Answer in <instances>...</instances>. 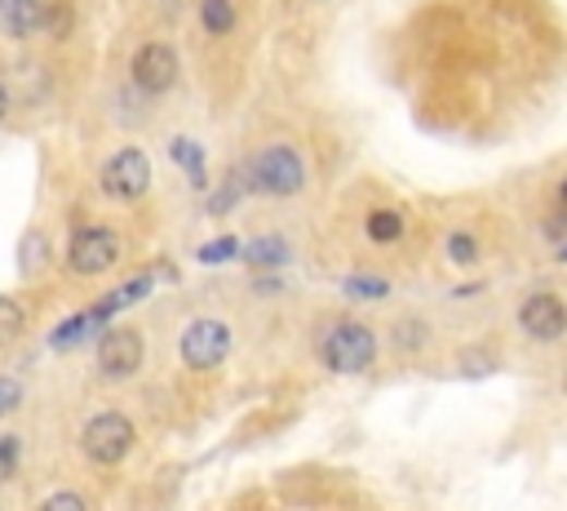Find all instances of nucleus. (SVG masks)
<instances>
[{"label":"nucleus","instance_id":"obj_1","mask_svg":"<svg viewBox=\"0 0 567 511\" xmlns=\"http://www.w3.org/2000/svg\"><path fill=\"white\" fill-rule=\"evenodd\" d=\"M240 174H244L249 191H266V197H298L302 182H306L302 156H298L293 147H284V143L262 147L253 161H244Z\"/></svg>","mask_w":567,"mask_h":511},{"label":"nucleus","instance_id":"obj_2","mask_svg":"<svg viewBox=\"0 0 567 511\" xmlns=\"http://www.w3.org/2000/svg\"><path fill=\"white\" fill-rule=\"evenodd\" d=\"M373 360H377V338L369 325L346 321L324 338V365L333 373H364Z\"/></svg>","mask_w":567,"mask_h":511},{"label":"nucleus","instance_id":"obj_3","mask_svg":"<svg viewBox=\"0 0 567 511\" xmlns=\"http://www.w3.org/2000/svg\"><path fill=\"white\" fill-rule=\"evenodd\" d=\"M120 259V236L111 227H81L67 245V263L76 276H102Z\"/></svg>","mask_w":567,"mask_h":511},{"label":"nucleus","instance_id":"obj_4","mask_svg":"<svg viewBox=\"0 0 567 511\" xmlns=\"http://www.w3.org/2000/svg\"><path fill=\"white\" fill-rule=\"evenodd\" d=\"M81 444H85V454L94 459V463H120L129 450H133V423L124 418V414H116V409H107V414H94L89 423H85V431H81Z\"/></svg>","mask_w":567,"mask_h":511},{"label":"nucleus","instance_id":"obj_5","mask_svg":"<svg viewBox=\"0 0 567 511\" xmlns=\"http://www.w3.org/2000/svg\"><path fill=\"white\" fill-rule=\"evenodd\" d=\"M147 187H152V161H147V152L124 147V152H116L102 165V191H107L111 201H137V197H147Z\"/></svg>","mask_w":567,"mask_h":511},{"label":"nucleus","instance_id":"obj_6","mask_svg":"<svg viewBox=\"0 0 567 511\" xmlns=\"http://www.w3.org/2000/svg\"><path fill=\"white\" fill-rule=\"evenodd\" d=\"M231 352V330L222 321H195L182 334V360L191 369H218Z\"/></svg>","mask_w":567,"mask_h":511},{"label":"nucleus","instance_id":"obj_7","mask_svg":"<svg viewBox=\"0 0 567 511\" xmlns=\"http://www.w3.org/2000/svg\"><path fill=\"white\" fill-rule=\"evenodd\" d=\"M137 365H142V334L137 330H107L98 338V369H102V378L124 382V378L137 373Z\"/></svg>","mask_w":567,"mask_h":511},{"label":"nucleus","instance_id":"obj_8","mask_svg":"<svg viewBox=\"0 0 567 511\" xmlns=\"http://www.w3.org/2000/svg\"><path fill=\"white\" fill-rule=\"evenodd\" d=\"M173 81H178V54L169 45L152 40V45H142L133 54V85L137 90L165 94V90H173Z\"/></svg>","mask_w":567,"mask_h":511},{"label":"nucleus","instance_id":"obj_9","mask_svg":"<svg viewBox=\"0 0 567 511\" xmlns=\"http://www.w3.org/2000/svg\"><path fill=\"white\" fill-rule=\"evenodd\" d=\"M519 325H523L528 338L554 343V338H563V330H567V302H563L558 294H532V298L519 307Z\"/></svg>","mask_w":567,"mask_h":511},{"label":"nucleus","instance_id":"obj_10","mask_svg":"<svg viewBox=\"0 0 567 511\" xmlns=\"http://www.w3.org/2000/svg\"><path fill=\"white\" fill-rule=\"evenodd\" d=\"M49 19V0H0V23L10 36H32L45 32Z\"/></svg>","mask_w":567,"mask_h":511},{"label":"nucleus","instance_id":"obj_11","mask_svg":"<svg viewBox=\"0 0 567 511\" xmlns=\"http://www.w3.org/2000/svg\"><path fill=\"white\" fill-rule=\"evenodd\" d=\"M244 263L249 268H284L289 263V245H284V236H275V231H266V236H253L249 245H244Z\"/></svg>","mask_w":567,"mask_h":511},{"label":"nucleus","instance_id":"obj_12","mask_svg":"<svg viewBox=\"0 0 567 511\" xmlns=\"http://www.w3.org/2000/svg\"><path fill=\"white\" fill-rule=\"evenodd\" d=\"M147 289H152V276H137V281H129V285H120L116 294H107L89 316H94V325H102V321H111V316L120 311V307H129V302H137V298H147Z\"/></svg>","mask_w":567,"mask_h":511},{"label":"nucleus","instance_id":"obj_13","mask_svg":"<svg viewBox=\"0 0 567 511\" xmlns=\"http://www.w3.org/2000/svg\"><path fill=\"white\" fill-rule=\"evenodd\" d=\"M200 23H204V32H213V36H227V32L236 27L231 0H200Z\"/></svg>","mask_w":567,"mask_h":511},{"label":"nucleus","instance_id":"obj_14","mask_svg":"<svg viewBox=\"0 0 567 511\" xmlns=\"http://www.w3.org/2000/svg\"><path fill=\"white\" fill-rule=\"evenodd\" d=\"M369 236H373L377 245H395V240L403 236V218H399L395 210H373V214H369Z\"/></svg>","mask_w":567,"mask_h":511},{"label":"nucleus","instance_id":"obj_15","mask_svg":"<svg viewBox=\"0 0 567 511\" xmlns=\"http://www.w3.org/2000/svg\"><path fill=\"white\" fill-rule=\"evenodd\" d=\"M169 152H173V161L191 174V182H204V152H200L191 139H173V147H169Z\"/></svg>","mask_w":567,"mask_h":511},{"label":"nucleus","instance_id":"obj_16","mask_svg":"<svg viewBox=\"0 0 567 511\" xmlns=\"http://www.w3.org/2000/svg\"><path fill=\"white\" fill-rule=\"evenodd\" d=\"M23 334V307L14 298H0V347H10Z\"/></svg>","mask_w":567,"mask_h":511},{"label":"nucleus","instance_id":"obj_17","mask_svg":"<svg viewBox=\"0 0 567 511\" xmlns=\"http://www.w3.org/2000/svg\"><path fill=\"white\" fill-rule=\"evenodd\" d=\"M89 330H98L89 311H85V316H71L67 325H58V334H53V347H76V343H81Z\"/></svg>","mask_w":567,"mask_h":511},{"label":"nucleus","instance_id":"obj_18","mask_svg":"<svg viewBox=\"0 0 567 511\" xmlns=\"http://www.w3.org/2000/svg\"><path fill=\"white\" fill-rule=\"evenodd\" d=\"M346 294H350V298H386L390 285L377 281V276H350V281H346Z\"/></svg>","mask_w":567,"mask_h":511},{"label":"nucleus","instance_id":"obj_19","mask_svg":"<svg viewBox=\"0 0 567 511\" xmlns=\"http://www.w3.org/2000/svg\"><path fill=\"white\" fill-rule=\"evenodd\" d=\"M236 253H240V245L231 236H222V240H213V245L200 249V263H227V259H236Z\"/></svg>","mask_w":567,"mask_h":511},{"label":"nucleus","instance_id":"obj_20","mask_svg":"<svg viewBox=\"0 0 567 511\" xmlns=\"http://www.w3.org/2000/svg\"><path fill=\"white\" fill-rule=\"evenodd\" d=\"M45 32H53V36H67V32H71V5H67V0H53V5H49Z\"/></svg>","mask_w":567,"mask_h":511},{"label":"nucleus","instance_id":"obj_21","mask_svg":"<svg viewBox=\"0 0 567 511\" xmlns=\"http://www.w3.org/2000/svg\"><path fill=\"white\" fill-rule=\"evenodd\" d=\"M19 401H23V388H19V382H14V378H0V418L14 414Z\"/></svg>","mask_w":567,"mask_h":511},{"label":"nucleus","instance_id":"obj_22","mask_svg":"<svg viewBox=\"0 0 567 511\" xmlns=\"http://www.w3.org/2000/svg\"><path fill=\"white\" fill-rule=\"evenodd\" d=\"M448 253H453V263H474L479 249H474V240H470L466 231H457V236L448 240Z\"/></svg>","mask_w":567,"mask_h":511},{"label":"nucleus","instance_id":"obj_23","mask_svg":"<svg viewBox=\"0 0 567 511\" xmlns=\"http://www.w3.org/2000/svg\"><path fill=\"white\" fill-rule=\"evenodd\" d=\"M19 467V440L14 436H0V476H10Z\"/></svg>","mask_w":567,"mask_h":511},{"label":"nucleus","instance_id":"obj_24","mask_svg":"<svg viewBox=\"0 0 567 511\" xmlns=\"http://www.w3.org/2000/svg\"><path fill=\"white\" fill-rule=\"evenodd\" d=\"M40 511H85V502L76 494H53V498L40 502Z\"/></svg>","mask_w":567,"mask_h":511},{"label":"nucleus","instance_id":"obj_25","mask_svg":"<svg viewBox=\"0 0 567 511\" xmlns=\"http://www.w3.org/2000/svg\"><path fill=\"white\" fill-rule=\"evenodd\" d=\"M395 334H399V338H403V343H399V347H408V352H412V347H421V343H425V325H417V321H403V325H399V330H395Z\"/></svg>","mask_w":567,"mask_h":511},{"label":"nucleus","instance_id":"obj_26","mask_svg":"<svg viewBox=\"0 0 567 511\" xmlns=\"http://www.w3.org/2000/svg\"><path fill=\"white\" fill-rule=\"evenodd\" d=\"M461 369H470V373H487V369H492V360H487V356H479V352H470V356L461 360Z\"/></svg>","mask_w":567,"mask_h":511},{"label":"nucleus","instance_id":"obj_27","mask_svg":"<svg viewBox=\"0 0 567 511\" xmlns=\"http://www.w3.org/2000/svg\"><path fill=\"white\" fill-rule=\"evenodd\" d=\"M5 111H10V90L0 85V116H5Z\"/></svg>","mask_w":567,"mask_h":511},{"label":"nucleus","instance_id":"obj_28","mask_svg":"<svg viewBox=\"0 0 567 511\" xmlns=\"http://www.w3.org/2000/svg\"><path fill=\"white\" fill-rule=\"evenodd\" d=\"M558 201H563V210H567V182H563V187H558Z\"/></svg>","mask_w":567,"mask_h":511},{"label":"nucleus","instance_id":"obj_29","mask_svg":"<svg viewBox=\"0 0 567 511\" xmlns=\"http://www.w3.org/2000/svg\"><path fill=\"white\" fill-rule=\"evenodd\" d=\"M563 259H567V249H563Z\"/></svg>","mask_w":567,"mask_h":511}]
</instances>
